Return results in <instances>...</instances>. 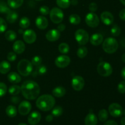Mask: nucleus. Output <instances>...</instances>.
I'll list each match as a JSON object with an SVG mask.
<instances>
[{"instance_id":"1","label":"nucleus","mask_w":125,"mask_h":125,"mask_svg":"<svg viewBox=\"0 0 125 125\" xmlns=\"http://www.w3.org/2000/svg\"><path fill=\"white\" fill-rule=\"evenodd\" d=\"M21 92L26 99L33 100L36 99L40 94V89L39 84L32 81H26L22 84Z\"/></svg>"},{"instance_id":"2","label":"nucleus","mask_w":125,"mask_h":125,"mask_svg":"<svg viewBox=\"0 0 125 125\" xmlns=\"http://www.w3.org/2000/svg\"><path fill=\"white\" fill-rule=\"evenodd\" d=\"M56 103L54 96L45 94L39 96L36 101V106L41 111L46 112L52 109Z\"/></svg>"},{"instance_id":"3","label":"nucleus","mask_w":125,"mask_h":125,"mask_svg":"<svg viewBox=\"0 0 125 125\" xmlns=\"http://www.w3.org/2000/svg\"><path fill=\"white\" fill-rule=\"evenodd\" d=\"M33 65L31 62L26 59H22L17 65V70L23 76H28L32 72Z\"/></svg>"},{"instance_id":"4","label":"nucleus","mask_w":125,"mask_h":125,"mask_svg":"<svg viewBox=\"0 0 125 125\" xmlns=\"http://www.w3.org/2000/svg\"><path fill=\"white\" fill-rule=\"evenodd\" d=\"M118 48V42L114 38L108 37L103 42V49L106 53H114L116 52Z\"/></svg>"},{"instance_id":"5","label":"nucleus","mask_w":125,"mask_h":125,"mask_svg":"<svg viewBox=\"0 0 125 125\" xmlns=\"http://www.w3.org/2000/svg\"><path fill=\"white\" fill-rule=\"evenodd\" d=\"M97 72L100 75L103 77H108L112 74L113 69L109 63L104 61L100 62L97 66Z\"/></svg>"},{"instance_id":"6","label":"nucleus","mask_w":125,"mask_h":125,"mask_svg":"<svg viewBox=\"0 0 125 125\" xmlns=\"http://www.w3.org/2000/svg\"><path fill=\"white\" fill-rule=\"evenodd\" d=\"M63 12L58 7H54L50 10V17L51 21L54 24H59L63 20Z\"/></svg>"},{"instance_id":"7","label":"nucleus","mask_w":125,"mask_h":125,"mask_svg":"<svg viewBox=\"0 0 125 125\" xmlns=\"http://www.w3.org/2000/svg\"><path fill=\"white\" fill-rule=\"evenodd\" d=\"M74 37L77 42L80 45H85L89 41V35L87 32L84 29H79L75 32Z\"/></svg>"},{"instance_id":"8","label":"nucleus","mask_w":125,"mask_h":125,"mask_svg":"<svg viewBox=\"0 0 125 125\" xmlns=\"http://www.w3.org/2000/svg\"><path fill=\"white\" fill-rule=\"evenodd\" d=\"M85 21L86 24L90 28H96L100 24V18L94 12L88 13L85 16Z\"/></svg>"},{"instance_id":"9","label":"nucleus","mask_w":125,"mask_h":125,"mask_svg":"<svg viewBox=\"0 0 125 125\" xmlns=\"http://www.w3.org/2000/svg\"><path fill=\"white\" fill-rule=\"evenodd\" d=\"M123 108L118 103H112L109 106V112L114 117H119L123 115Z\"/></svg>"},{"instance_id":"10","label":"nucleus","mask_w":125,"mask_h":125,"mask_svg":"<svg viewBox=\"0 0 125 125\" xmlns=\"http://www.w3.org/2000/svg\"><path fill=\"white\" fill-rule=\"evenodd\" d=\"M85 81L84 78L81 76H76L72 80V86L74 90L80 91L84 88Z\"/></svg>"},{"instance_id":"11","label":"nucleus","mask_w":125,"mask_h":125,"mask_svg":"<svg viewBox=\"0 0 125 125\" xmlns=\"http://www.w3.org/2000/svg\"><path fill=\"white\" fill-rule=\"evenodd\" d=\"M71 59L68 56L61 55L58 56L55 60V64L60 68H63L67 67L70 63Z\"/></svg>"},{"instance_id":"12","label":"nucleus","mask_w":125,"mask_h":125,"mask_svg":"<svg viewBox=\"0 0 125 125\" xmlns=\"http://www.w3.org/2000/svg\"><path fill=\"white\" fill-rule=\"evenodd\" d=\"M32 109V105L29 101H23L18 106V112L21 115H26L30 112Z\"/></svg>"},{"instance_id":"13","label":"nucleus","mask_w":125,"mask_h":125,"mask_svg":"<svg viewBox=\"0 0 125 125\" xmlns=\"http://www.w3.org/2000/svg\"><path fill=\"white\" fill-rule=\"evenodd\" d=\"M23 39L28 44H32L36 40L37 35L32 29H28L23 32Z\"/></svg>"},{"instance_id":"14","label":"nucleus","mask_w":125,"mask_h":125,"mask_svg":"<svg viewBox=\"0 0 125 125\" xmlns=\"http://www.w3.org/2000/svg\"><path fill=\"white\" fill-rule=\"evenodd\" d=\"M100 18L103 23L107 26L112 24L114 21V17L113 15L108 11H105L103 12L100 16Z\"/></svg>"},{"instance_id":"15","label":"nucleus","mask_w":125,"mask_h":125,"mask_svg":"<svg viewBox=\"0 0 125 125\" xmlns=\"http://www.w3.org/2000/svg\"><path fill=\"white\" fill-rule=\"evenodd\" d=\"M46 39L50 42H55L59 40L61 37V32L57 29H51L46 34Z\"/></svg>"},{"instance_id":"16","label":"nucleus","mask_w":125,"mask_h":125,"mask_svg":"<svg viewBox=\"0 0 125 125\" xmlns=\"http://www.w3.org/2000/svg\"><path fill=\"white\" fill-rule=\"evenodd\" d=\"M41 117V114L39 112L34 111L28 116V122L31 125H36L40 122Z\"/></svg>"},{"instance_id":"17","label":"nucleus","mask_w":125,"mask_h":125,"mask_svg":"<svg viewBox=\"0 0 125 125\" xmlns=\"http://www.w3.org/2000/svg\"><path fill=\"white\" fill-rule=\"evenodd\" d=\"M35 24L39 29L44 30L46 29L48 26V20L43 16H39L35 20Z\"/></svg>"},{"instance_id":"18","label":"nucleus","mask_w":125,"mask_h":125,"mask_svg":"<svg viewBox=\"0 0 125 125\" xmlns=\"http://www.w3.org/2000/svg\"><path fill=\"white\" fill-rule=\"evenodd\" d=\"M90 39V42L94 46H98L103 42V36L100 33H95L93 34Z\"/></svg>"},{"instance_id":"19","label":"nucleus","mask_w":125,"mask_h":125,"mask_svg":"<svg viewBox=\"0 0 125 125\" xmlns=\"http://www.w3.org/2000/svg\"><path fill=\"white\" fill-rule=\"evenodd\" d=\"M13 50L15 53L22 54L25 50V44L21 40H17L13 45Z\"/></svg>"},{"instance_id":"20","label":"nucleus","mask_w":125,"mask_h":125,"mask_svg":"<svg viewBox=\"0 0 125 125\" xmlns=\"http://www.w3.org/2000/svg\"><path fill=\"white\" fill-rule=\"evenodd\" d=\"M85 125H96L98 123V119L95 114L90 111L85 118Z\"/></svg>"},{"instance_id":"21","label":"nucleus","mask_w":125,"mask_h":125,"mask_svg":"<svg viewBox=\"0 0 125 125\" xmlns=\"http://www.w3.org/2000/svg\"><path fill=\"white\" fill-rule=\"evenodd\" d=\"M7 79L9 81L13 84H18L21 81L20 76L16 72H10L7 75Z\"/></svg>"},{"instance_id":"22","label":"nucleus","mask_w":125,"mask_h":125,"mask_svg":"<svg viewBox=\"0 0 125 125\" xmlns=\"http://www.w3.org/2000/svg\"><path fill=\"white\" fill-rule=\"evenodd\" d=\"M52 94L54 96L57 98L63 97L66 94V89L62 86H57L52 90Z\"/></svg>"},{"instance_id":"23","label":"nucleus","mask_w":125,"mask_h":125,"mask_svg":"<svg viewBox=\"0 0 125 125\" xmlns=\"http://www.w3.org/2000/svg\"><path fill=\"white\" fill-rule=\"evenodd\" d=\"M11 65L9 62L6 61H3L0 62V73L1 74H6L10 71Z\"/></svg>"},{"instance_id":"24","label":"nucleus","mask_w":125,"mask_h":125,"mask_svg":"<svg viewBox=\"0 0 125 125\" xmlns=\"http://www.w3.org/2000/svg\"><path fill=\"white\" fill-rule=\"evenodd\" d=\"M18 18V15L15 11L10 10L8 13H7V16H6V19L7 21L9 23H13L17 20Z\"/></svg>"},{"instance_id":"25","label":"nucleus","mask_w":125,"mask_h":125,"mask_svg":"<svg viewBox=\"0 0 125 125\" xmlns=\"http://www.w3.org/2000/svg\"><path fill=\"white\" fill-rule=\"evenodd\" d=\"M23 1L24 0H7V4L10 8L17 9L22 6Z\"/></svg>"},{"instance_id":"26","label":"nucleus","mask_w":125,"mask_h":125,"mask_svg":"<svg viewBox=\"0 0 125 125\" xmlns=\"http://www.w3.org/2000/svg\"><path fill=\"white\" fill-rule=\"evenodd\" d=\"M6 113L8 117L13 118L15 117L17 114V109L15 106L10 105L6 107Z\"/></svg>"},{"instance_id":"27","label":"nucleus","mask_w":125,"mask_h":125,"mask_svg":"<svg viewBox=\"0 0 125 125\" xmlns=\"http://www.w3.org/2000/svg\"><path fill=\"white\" fill-rule=\"evenodd\" d=\"M19 26L21 29H27L30 26V20L26 17H22L19 21Z\"/></svg>"},{"instance_id":"28","label":"nucleus","mask_w":125,"mask_h":125,"mask_svg":"<svg viewBox=\"0 0 125 125\" xmlns=\"http://www.w3.org/2000/svg\"><path fill=\"white\" fill-rule=\"evenodd\" d=\"M9 92L10 95H13V96L18 95L21 92V87L17 85H11L9 88Z\"/></svg>"},{"instance_id":"29","label":"nucleus","mask_w":125,"mask_h":125,"mask_svg":"<svg viewBox=\"0 0 125 125\" xmlns=\"http://www.w3.org/2000/svg\"><path fill=\"white\" fill-rule=\"evenodd\" d=\"M5 38L7 40L10 42H12L15 40L17 38V34L15 31L12 30L7 31L5 33Z\"/></svg>"},{"instance_id":"30","label":"nucleus","mask_w":125,"mask_h":125,"mask_svg":"<svg viewBox=\"0 0 125 125\" xmlns=\"http://www.w3.org/2000/svg\"><path fill=\"white\" fill-rule=\"evenodd\" d=\"M70 23L74 25H78L81 23V17L77 14H72L69 17Z\"/></svg>"},{"instance_id":"31","label":"nucleus","mask_w":125,"mask_h":125,"mask_svg":"<svg viewBox=\"0 0 125 125\" xmlns=\"http://www.w3.org/2000/svg\"><path fill=\"white\" fill-rule=\"evenodd\" d=\"M88 53V50L85 46H81L77 50V56L78 57L81 59H83L87 56Z\"/></svg>"},{"instance_id":"32","label":"nucleus","mask_w":125,"mask_h":125,"mask_svg":"<svg viewBox=\"0 0 125 125\" xmlns=\"http://www.w3.org/2000/svg\"><path fill=\"white\" fill-rule=\"evenodd\" d=\"M56 4L62 9L68 8L71 4L70 0H56Z\"/></svg>"},{"instance_id":"33","label":"nucleus","mask_w":125,"mask_h":125,"mask_svg":"<svg viewBox=\"0 0 125 125\" xmlns=\"http://www.w3.org/2000/svg\"><path fill=\"white\" fill-rule=\"evenodd\" d=\"M98 116V118L100 121L104 122L107 120V119L108 118L109 114L108 112L106 109H101L99 111Z\"/></svg>"},{"instance_id":"34","label":"nucleus","mask_w":125,"mask_h":125,"mask_svg":"<svg viewBox=\"0 0 125 125\" xmlns=\"http://www.w3.org/2000/svg\"><path fill=\"white\" fill-rule=\"evenodd\" d=\"M63 113V109L61 106H54L53 108L52 109V111H51V114L54 117H60L61 115Z\"/></svg>"},{"instance_id":"35","label":"nucleus","mask_w":125,"mask_h":125,"mask_svg":"<svg viewBox=\"0 0 125 125\" xmlns=\"http://www.w3.org/2000/svg\"><path fill=\"white\" fill-rule=\"evenodd\" d=\"M59 51L61 53L65 54L68 53L70 51L69 45L66 43H62L59 45Z\"/></svg>"},{"instance_id":"36","label":"nucleus","mask_w":125,"mask_h":125,"mask_svg":"<svg viewBox=\"0 0 125 125\" xmlns=\"http://www.w3.org/2000/svg\"><path fill=\"white\" fill-rule=\"evenodd\" d=\"M10 10L8 4L5 1L0 0V13H7Z\"/></svg>"},{"instance_id":"37","label":"nucleus","mask_w":125,"mask_h":125,"mask_svg":"<svg viewBox=\"0 0 125 125\" xmlns=\"http://www.w3.org/2000/svg\"><path fill=\"white\" fill-rule=\"evenodd\" d=\"M47 72V68L45 65H39V67H37V68L36 71L34 73L33 75L34 76H36L37 74H40V75H42V74H45Z\"/></svg>"},{"instance_id":"38","label":"nucleus","mask_w":125,"mask_h":125,"mask_svg":"<svg viewBox=\"0 0 125 125\" xmlns=\"http://www.w3.org/2000/svg\"><path fill=\"white\" fill-rule=\"evenodd\" d=\"M111 32L113 36L118 37L121 34V29L118 25L115 24L112 26V28L111 29Z\"/></svg>"},{"instance_id":"39","label":"nucleus","mask_w":125,"mask_h":125,"mask_svg":"<svg viewBox=\"0 0 125 125\" xmlns=\"http://www.w3.org/2000/svg\"><path fill=\"white\" fill-rule=\"evenodd\" d=\"M42 62V59L39 56H35L32 59V65L35 66V67H39V65H40Z\"/></svg>"},{"instance_id":"40","label":"nucleus","mask_w":125,"mask_h":125,"mask_svg":"<svg viewBox=\"0 0 125 125\" xmlns=\"http://www.w3.org/2000/svg\"><path fill=\"white\" fill-rule=\"evenodd\" d=\"M7 28V24L6 21L3 18L0 17V34L6 31Z\"/></svg>"},{"instance_id":"41","label":"nucleus","mask_w":125,"mask_h":125,"mask_svg":"<svg viewBox=\"0 0 125 125\" xmlns=\"http://www.w3.org/2000/svg\"><path fill=\"white\" fill-rule=\"evenodd\" d=\"M7 91V85L3 83H0V97H2L6 95Z\"/></svg>"},{"instance_id":"42","label":"nucleus","mask_w":125,"mask_h":125,"mask_svg":"<svg viewBox=\"0 0 125 125\" xmlns=\"http://www.w3.org/2000/svg\"><path fill=\"white\" fill-rule=\"evenodd\" d=\"M39 12L43 15H47L48 14L50 13V9L48 6H43L40 7V9H39Z\"/></svg>"},{"instance_id":"43","label":"nucleus","mask_w":125,"mask_h":125,"mask_svg":"<svg viewBox=\"0 0 125 125\" xmlns=\"http://www.w3.org/2000/svg\"><path fill=\"white\" fill-rule=\"evenodd\" d=\"M118 92L120 94H125V81H121L117 87Z\"/></svg>"},{"instance_id":"44","label":"nucleus","mask_w":125,"mask_h":125,"mask_svg":"<svg viewBox=\"0 0 125 125\" xmlns=\"http://www.w3.org/2000/svg\"><path fill=\"white\" fill-rule=\"evenodd\" d=\"M7 59L9 61H10V62H13V61H15L16 59H17V55H16V53L15 52H9L7 56Z\"/></svg>"},{"instance_id":"45","label":"nucleus","mask_w":125,"mask_h":125,"mask_svg":"<svg viewBox=\"0 0 125 125\" xmlns=\"http://www.w3.org/2000/svg\"><path fill=\"white\" fill-rule=\"evenodd\" d=\"M89 9L91 12H95V11L97 10L98 9V6L95 2H91V3L89 4Z\"/></svg>"},{"instance_id":"46","label":"nucleus","mask_w":125,"mask_h":125,"mask_svg":"<svg viewBox=\"0 0 125 125\" xmlns=\"http://www.w3.org/2000/svg\"><path fill=\"white\" fill-rule=\"evenodd\" d=\"M20 101H21L20 98L18 97V96H17L16 95L12 96L10 98L11 103H12L13 104H18V103L20 102Z\"/></svg>"},{"instance_id":"47","label":"nucleus","mask_w":125,"mask_h":125,"mask_svg":"<svg viewBox=\"0 0 125 125\" xmlns=\"http://www.w3.org/2000/svg\"><path fill=\"white\" fill-rule=\"evenodd\" d=\"M119 17L122 20L125 21V9H123L120 12Z\"/></svg>"},{"instance_id":"48","label":"nucleus","mask_w":125,"mask_h":125,"mask_svg":"<svg viewBox=\"0 0 125 125\" xmlns=\"http://www.w3.org/2000/svg\"><path fill=\"white\" fill-rule=\"evenodd\" d=\"M66 27L65 25L64 24H62V23H59V24L57 26V30L59 31V32H62L65 29Z\"/></svg>"},{"instance_id":"49","label":"nucleus","mask_w":125,"mask_h":125,"mask_svg":"<svg viewBox=\"0 0 125 125\" xmlns=\"http://www.w3.org/2000/svg\"><path fill=\"white\" fill-rule=\"evenodd\" d=\"M104 125H118L117 122L114 120H108L104 123Z\"/></svg>"},{"instance_id":"50","label":"nucleus","mask_w":125,"mask_h":125,"mask_svg":"<svg viewBox=\"0 0 125 125\" xmlns=\"http://www.w3.org/2000/svg\"><path fill=\"white\" fill-rule=\"evenodd\" d=\"M53 120V115H48L46 117V121L48 122H51Z\"/></svg>"},{"instance_id":"51","label":"nucleus","mask_w":125,"mask_h":125,"mask_svg":"<svg viewBox=\"0 0 125 125\" xmlns=\"http://www.w3.org/2000/svg\"><path fill=\"white\" fill-rule=\"evenodd\" d=\"M121 76H122V78L125 80V67H123L121 71Z\"/></svg>"},{"instance_id":"52","label":"nucleus","mask_w":125,"mask_h":125,"mask_svg":"<svg viewBox=\"0 0 125 125\" xmlns=\"http://www.w3.org/2000/svg\"><path fill=\"white\" fill-rule=\"evenodd\" d=\"M70 3L73 6H76L78 4V0H72V1H70Z\"/></svg>"},{"instance_id":"53","label":"nucleus","mask_w":125,"mask_h":125,"mask_svg":"<svg viewBox=\"0 0 125 125\" xmlns=\"http://www.w3.org/2000/svg\"><path fill=\"white\" fill-rule=\"evenodd\" d=\"M120 43H121V44H122V46L125 47V37L123 38V39H122V40H121Z\"/></svg>"},{"instance_id":"54","label":"nucleus","mask_w":125,"mask_h":125,"mask_svg":"<svg viewBox=\"0 0 125 125\" xmlns=\"http://www.w3.org/2000/svg\"><path fill=\"white\" fill-rule=\"evenodd\" d=\"M121 125H125V117H123V118L121 119Z\"/></svg>"},{"instance_id":"55","label":"nucleus","mask_w":125,"mask_h":125,"mask_svg":"<svg viewBox=\"0 0 125 125\" xmlns=\"http://www.w3.org/2000/svg\"><path fill=\"white\" fill-rule=\"evenodd\" d=\"M122 61H123V62H124V63H125V53L123 54L122 55Z\"/></svg>"},{"instance_id":"56","label":"nucleus","mask_w":125,"mask_h":125,"mask_svg":"<svg viewBox=\"0 0 125 125\" xmlns=\"http://www.w3.org/2000/svg\"><path fill=\"white\" fill-rule=\"evenodd\" d=\"M18 33H20V34H23V29L21 28L20 29H19L18 30Z\"/></svg>"},{"instance_id":"57","label":"nucleus","mask_w":125,"mask_h":125,"mask_svg":"<svg viewBox=\"0 0 125 125\" xmlns=\"http://www.w3.org/2000/svg\"><path fill=\"white\" fill-rule=\"evenodd\" d=\"M120 1L124 6H125V0H120Z\"/></svg>"},{"instance_id":"58","label":"nucleus","mask_w":125,"mask_h":125,"mask_svg":"<svg viewBox=\"0 0 125 125\" xmlns=\"http://www.w3.org/2000/svg\"><path fill=\"white\" fill-rule=\"evenodd\" d=\"M18 125H26L25 123H20V124H18Z\"/></svg>"},{"instance_id":"59","label":"nucleus","mask_w":125,"mask_h":125,"mask_svg":"<svg viewBox=\"0 0 125 125\" xmlns=\"http://www.w3.org/2000/svg\"><path fill=\"white\" fill-rule=\"evenodd\" d=\"M123 114L124 115H125V109H124L123 111Z\"/></svg>"},{"instance_id":"60","label":"nucleus","mask_w":125,"mask_h":125,"mask_svg":"<svg viewBox=\"0 0 125 125\" xmlns=\"http://www.w3.org/2000/svg\"><path fill=\"white\" fill-rule=\"evenodd\" d=\"M36 1H42V0H36Z\"/></svg>"}]
</instances>
